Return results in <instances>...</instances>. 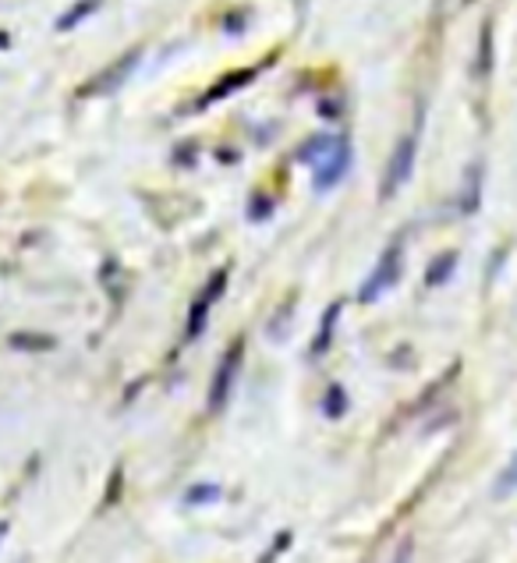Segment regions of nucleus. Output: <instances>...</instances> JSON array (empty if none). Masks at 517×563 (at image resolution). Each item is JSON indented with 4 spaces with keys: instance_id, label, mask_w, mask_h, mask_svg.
I'll list each match as a JSON object with an SVG mask.
<instances>
[{
    "instance_id": "obj_8",
    "label": "nucleus",
    "mask_w": 517,
    "mask_h": 563,
    "mask_svg": "<svg viewBox=\"0 0 517 563\" xmlns=\"http://www.w3.org/2000/svg\"><path fill=\"white\" fill-rule=\"evenodd\" d=\"M96 8H100V0H78V4H75L72 11H64V14H61L57 29H61V32H72V29H75L78 22H86V19H89V14H92Z\"/></svg>"
},
{
    "instance_id": "obj_4",
    "label": "nucleus",
    "mask_w": 517,
    "mask_h": 563,
    "mask_svg": "<svg viewBox=\"0 0 517 563\" xmlns=\"http://www.w3.org/2000/svg\"><path fill=\"white\" fill-rule=\"evenodd\" d=\"M348 167H351V146L344 139H337V146L330 150V156L316 167V188H322V191L333 188L348 174Z\"/></svg>"
},
{
    "instance_id": "obj_6",
    "label": "nucleus",
    "mask_w": 517,
    "mask_h": 563,
    "mask_svg": "<svg viewBox=\"0 0 517 563\" xmlns=\"http://www.w3.org/2000/svg\"><path fill=\"white\" fill-rule=\"evenodd\" d=\"M249 82H255V68H241V71H231V75H223V78H220V86H213V89L206 92V103L220 100V96H231L234 89L249 86Z\"/></svg>"
},
{
    "instance_id": "obj_9",
    "label": "nucleus",
    "mask_w": 517,
    "mask_h": 563,
    "mask_svg": "<svg viewBox=\"0 0 517 563\" xmlns=\"http://www.w3.org/2000/svg\"><path fill=\"white\" fill-rule=\"evenodd\" d=\"M510 493H517V454L510 457V464L496 478V496H510Z\"/></svg>"
},
{
    "instance_id": "obj_1",
    "label": "nucleus",
    "mask_w": 517,
    "mask_h": 563,
    "mask_svg": "<svg viewBox=\"0 0 517 563\" xmlns=\"http://www.w3.org/2000/svg\"><path fill=\"white\" fill-rule=\"evenodd\" d=\"M415 153H418V139L415 135H404L397 142V150L386 164V178H383V199H391L394 191L411 178V167H415Z\"/></svg>"
},
{
    "instance_id": "obj_11",
    "label": "nucleus",
    "mask_w": 517,
    "mask_h": 563,
    "mask_svg": "<svg viewBox=\"0 0 517 563\" xmlns=\"http://www.w3.org/2000/svg\"><path fill=\"white\" fill-rule=\"evenodd\" d=\"M482 75L490 71V29H482V68H479Z\"/></svg>"
},
{
    "instance_id": "obj_7",
    "label": "nucleus",
    "mask_w": 517,
    "mask_h": 563,
    "mask_svg": "<svg viewBox=\"0 0 517 563\" xmlns=\"http://www.w3.org/2000/svg\"><path fill=\"white\" fill-rule=\"evenodd\" d=\"M223 284H228V277H223V273H217V277H213V284H209V291H206V295L199 298V305H196V309H191V330H199V327H202V319H206V312H209V305H213V301L220 298Z\"/></svg>"
},
{
    "instance_id": "obj_12",
    "label": "nucleus",
    "mask_w": 517,
    "mask_h": 563,
    "mask_svg": "<svg viewBox=\"0 0 517 563\" xmlns=\"http://www.w3.org/2000/svg\"><path fill=\"white\" fill-rule=\"evenodd\" d=\"M394 563H411V545H400V553L394 556Z\"/></svg>"
},
{
    "instance_id": "obj_10",
    "label": "nucleus",
    "mask_w": 517,
    "mask_h": 563,
    "mask_svg": "<svg viewBox=\"0 0 517 563\" xmlns=\"http://www.w3.org/2000/svg\"><path fill=\"white\" fill-rule=\"evenodd\" d=\"M454 263H458V255H454V252H450V255H440V266H432V269H429V284H432V287H436V284H443V277H447L450 269H454Z\"/></svg>"
},
{
    "instance_id": "obj_5",
    "label": "nucleus",
    "mask_w": 517,
    "mask_h": 563,
    "mask_svg": "<svg viewBox=\"0 0 517 563\" xmlns=\"http://www.w3.org/2000/svg\"><path fill=\"white\" fill-rule=\"evenodd\" d=\"M238 362H241V341L231 347L228 362H220V376H217V383H213V394H209V405H213V408H220V405H223V397H228V386H231V379H234Z\"/></svg>"
},
{
    "instance_id": "obj_2",
    "label": "nucleus",
    "mask_w": 517,
    "mask_h": 563,
    "mask_svg": "<svg viewBox=\"0 0 517 563\" xmlns=\"http://www.w3.org/2000/svg\"><path fill=\"white\" fill-rule=\"evenodd\" d=\"M397 273H400V245H391V249L383 252L380 266L373 269V277L365 280V287H362V301H376V298L386 291V287H394Z\"/></svg>"
},
{
    "instance_id": "obj_3",
    "label": "nucleus",
    "mask_w": 517,
    "mask_h": 563,
    "mask_svg": "<svg viewBox=\"0 0 517 563\" xmlns=\"http://www.w3.org/2000/svg\"><path fill=\"white\" fill-rule=\"evenodd\" d=\"M139 60H142V51L135 46V51H128L124 57H118L114 64H110V68H107L103 75H96V78H92V86H86V89H82V96H100V92L118 89V86L124 82V78L139 68Z\"/></svg>"
}]
</instances>
